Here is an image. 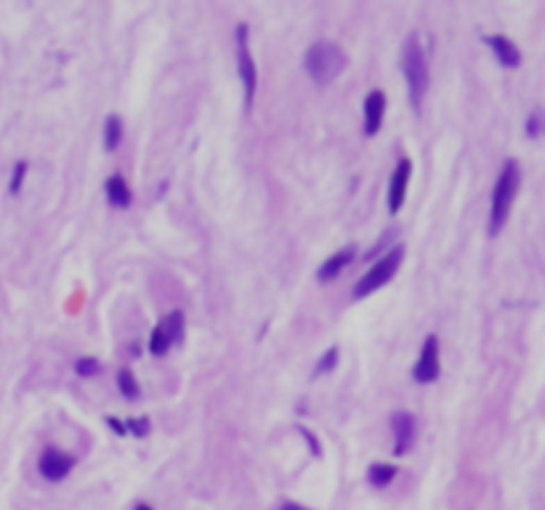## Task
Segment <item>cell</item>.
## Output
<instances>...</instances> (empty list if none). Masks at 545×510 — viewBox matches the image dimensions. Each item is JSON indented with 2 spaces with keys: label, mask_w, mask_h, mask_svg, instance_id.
<instances>
[{
  "label": "cell",
  "mask_w": 545,
  "mask_h": 510,
  "mask_svg": "<svg viewBox=\"0 0 545 510\" xmlns=\"http://www.w3.org/2000/svg\"><path fill=\"white\" fill-rule=\"evenodd\" d=\"M38 468H40V476L48 481H61L70 476V470L75 468V457L67 454L59 447H46L40 460H38Z\"/></svg>",
  "instance_id": "cell-7"
},
{
  "label": "cell",
  "mask_w": 545,
  "mask_h": 510,
  "mask_svg": "<svg viewBox=\"0 0 545 510\" xmlns=\"http://www.w3.org/2000/svg\"><path fill=\"white\" fill-rule=\"evenodd\" d=\"M383 117H386V93L383 90H370L367 99H364V133L375 135L383 125Z\"/></svg>",
  "instance_id": "cell-10"
},
{
  "label": "cell",
  "mask_w": 545,
  "mask_h": 510,
  "mask_svg": "<svg viewBox=\"0 0 545 510\" xmlns=\"http://www.w3.org/2000/svg\"><path fill=\"white\" fill-rule=\"evenodd\" d=\"M409 176H412V160L405 157V160H399V165L391 173V181H389V211L391 213H399L405 205Z\"/></svg>",
  "instance_id": "cell-9"
},
{
  "label": "cell",
  "mask_w": 545,
  "mask_h": 510,
  "mask_svg": "<svg viewBox=\"0 0 545 510\" xmlns=\"http://www.w3.org/2000/svg\"><path fill=\"white\" fill-rule=\"evenodd\" d=\"M338 356H341L338 345H330V348L322 354V359L317 361V367H314V377H322V375H327V372H333L335 364H338Z\"/></svg>",
  "instance_id": "cell-19"
},
{
  "label": "cell",
  "mask_w": 545,
  "mask_h": 510,
  "mask_svg": "<svg viewBox=\"0 0 545 510\" xmlns=\"http://www.w3.org/2000/svg\"><path fill=\"white\" fill-rule=\"evenodd\" d=\"M519 186H521V167L516 160H505V165L500 170L498 181H495V189H492V205H489V234L495 237L500 229L505 226L508 215H511V208H514V199L519 195Z\"/></svg>",
  "instance_id": "cell-1"
},
{
  "label": "cell",
  "mask_w": 545,
  "mask_h": 510,
  "mask_svg": "<svg viewBox=\"0 0 545 510\" xmlns=\"http://www.w3.org/2000/svg\"><path fill=\"white\" fill-rule=\"evenodd\" d=\"M234 40H237V67H240V77H243V88H245V106L250 109L253 106V99H256V61H253V54L247 48V24H237L234 30Z\"/></svg>",
  "instance_id": "cell-5"
},
{
  "label": "cell",
  "mask_w": 545,
  "mask_h": 510,
  "mask_svg": "<svg viewBox=\"0 0 545 510\" xmlns=\"http://www.w3.org/2000/svg\"><path fill=\"white\" fill-rule=\"evenodd\" d=\"M122 141V120L117 115H109L104 120V149L115 151Z\"/></svg>",
  "instance_id": "cell-14"
},
{
  "label": "cell",
  "mask_w": 545,
  "mask_h": 510,
  "mask_svg": "<svg viewBox=\"0 0 545 510\" xmlns=\"http://www.w3.org/2000/svg\"><path fill=\"white\" fill-rule=\"evenodd\" d=\"M402 258H405L402 247H394V250H389L383 258H378V263L367 271L364 277H359V282L354 285V298H367L370 293H375L383 285H389L394 279L396 269L402 266Z\"/></svg>",
  "instance_id": "cell-4"
},
{
  "label": "cell",
  "mask_w": 545,
  "mask_h": 510,
  "mask_svg": "<svg viewBox=\"0 0 545 510\" xmlns=\"http://www.w3.org/2000/svg\"><path fill=\"white\" fill-rule=\"evenodd\" d=\"M24 176H27V163L22 160V163H16L14 173H11V183H8V192H11V195H19V192H22Z\"/></svg>",
  "instance_id": "cell-21"
},
{
  "label": "cell",
  "mask_w": 545,
  "mask_h": 510,
  "mask_svg": "<svg viewBox=\"0 0 545 510\" xmlns=\"http://www.w3.org/2000/svg\"><path fill=\"white\" fill-rule=\"evenodd\" d=\"M106 422H109V425H112V431H115V434H128V425H125V422L122 420H117V418H112V415H109V418H106Z\"/></svg>",
  "instance_id": "cell-24"
},
{
  "label": "cell",
  "mask_w": 545,
  "mask_h": 510,
  "mask_svg": "<svg viewBox=\"0 0 545 510\" xmlns=\"http://www.w3.org/2000/svg\"><path fill=\"white\" fill-rule=\"evenodd\" d=\"M136 510H152L149 505H136Z\"/></svg>",
  "instance_id": "cell-27"
},
{
  "label": "cell",
  "mask_w": 545,
  "mask_h": 510,
  "mask_svg": "<svg viewBox=\"0 0 545 510\" xmlns=\"http://www.w3.org/2000/svg\"><path fill=\"white\" fill-rule=\"evenodd\" d=\"M104 192L112 208H128L131 205V189H128V181L122 179L120 173H115V176L106 179Z\"/></svg>",
  "instance_id": "cell-13"
},
{
  "label": "cell",
  "mask_w": 545,
  "mask_h": 510,
  "mask_svg": "<svg viewBox=\"0 0 545 510\" xmlns=\"http://www.w3.org/2000/svg\"><path fill=\"white\" fill-rule=\"evenodd\" d=\"M485 43L492 48V54L498 56V61L508 69H516L521 64V51L516 48V43L505 35H487Z\"/></svg>",
  "instance_id": "cell-11"
},
{
  "label": "cell",
  "mask_w": 545,
  "mask_h": 510,
  "mask_svg": "<svg viewBox=\"0 0 545 510\" xmlns=\"http://www.w3.org/2000/svg\"><path fill=\"white\" fill-rule=\"evenodd\" d=\"M346 61L348 59L341 45L330 43V40H319V43L309 45V51L303 56V67L317 85H327L346 69Z\"/></svg>",
  "instance_id": "cell-2"
},
{
  "label": "cell",
  "mask_w": 545,
  "mask_h": 510,
  "mask_svg": "<svg viewBox=\"0 0 545 510\" xmlns=\"http://www.w3.org/2000/svg\"><path fill=\"white\" fill-rule=\"evenodd\" d=\"M301 434L306 436V441H309V444H311V452H314V454H319V441H317V438H314V436L309 434V431H306V428H301Z\"/></svg>",
  "instance_id": "cell-25"
},
{
  "label": "cell",
  "mask_w": 545,
  "mask_h": 510,
  "mask_svg": "<svg viewBox=\"0 0 545 510\" xmlns=\"http://www.w3.org/2000/svg\"><path fill=\"white\" fill-rule=\"evenodd\" d=\"M125 425H128V434L133 431L136 436H144L147 431H149V420H147V418H136V420H128Z\"/></svg>",
  "instance_id": "cell-23"
},
{
  "label": "cell",
  "mask_w": 545,
  "mask_h": 510,
  "mask_svg": "<svg viewBox=\"0 0 545 510\" xmlns=\"http://www.w3.org/2000/svg\"><path fill=\"white\" fill-rule=\"evenodd\" d=\"M391 431H394V454H407L412 441H415V434H418L415 415L407 409H399L391 418Z\"/></svg>",
  "instance_id": "cell-8"
},
{
  "label": "cell",
  "mask_w": 545,
  "mask_h": 510,
  "mask_svg": "<svg viewBox=\"0 0 545 510\" xmlns=\"http://www.w3.org/2000/svg\"><path fill=\"white\" fill-rule=\"evenodd\" d=\"M540 133H545V117H543V112H532L530 120H527V135H530V138H537Z\"/></svg>",
  "instance_id": "cell-22"
},
{
  "label": "cell",
  "mask_w": 545,
  "mask_h": 510,
  "mask_svg": "<svg viewBox=\"0 0 545 510\" xmlns=\"http://www.w3.org/2000/svg\"><path fill=\"white\" fill-rule=\"evenodd\" d=\"M279 510H309L306 505H301V502H282L279 505Z\"/></svg>",
  "instance_id": "cell-26"
},
{
  "label": "cell",
  "mask_w": 545,
  "mask_h": 510,
  "mask_svg": "<svg viewBox=\"0 0 545 510\" xmlns=\"http://www.w3.org/2000/svg\"><path fill=\"white\" fill-rule=\"evenodd\" d=\"M402 72H405V80H407V90H409V104L415 112H421L425 99V90H428V61H425L423 45L418 43V35H409L405 48H402Z\"/></svg>",
  "instance_id": "cell-3"
},
{
  "label": "cell",
  "mask_w": 545,
  "mask_h": 510,
  "mask_svg": "<svg viewBox=\"0 0 545 510\" xmlns=\"http://www.w3.org/2000/svg\"><path fill=\"white\" fill-rule=\"evenodd\" d=\"M354 255H357L354 247H343V250H338L335 255H330V258H327L317 271L319 282H330L333 277H338V274H341V271L346 269L348 263L354 261Z\"/></svg>",
  "instance_id": "cell-12"
},
{
  "label": "cell",
  "mask_w": 545,
  "mask_h": 510,
  "mask_svg": "<svg viewBox=\"0 0 545 510\" xmlns=\"http://www.w3.org/2000/svg\"><path fill=\"white\" fill-rule=\"evenodd\" d=\"M75 370L80 377H93L99 370H101V361L93 359V356H83V359L75 361Z\"/></svg>",
  "instance_id": "cell-20"
},
{
  "label": "cell",
  "mask_w": 545,
  "mask_h": 510,
  "mask_svg": "<svg viewBox=\"0 0 545 510\" xmlns=\"http://www.w3.org/2000/svg\"><path fill=\"white\" fill-rule=\"evenodd\" d=\"M163 327H165L168 338H170V343H181L184 340V314L181 311H173V314H168L163 322H160Z\"/></svg>",
  "instance_id": "cell-17"
},
{
  "label": "cell",
  "mask_w": 545,
  "mask_h": 510,
  "mask_svg": "<svg viewBox=\"0 0 545 510\" xmlns=\"http://www.w3.org/2000/svg\"><path fill=\"white\" fill-rule=\"evenodd\" d=\"M394 476H396L394 466H389V463H375V466L370 468V473H367V481H370L373 486L383 489V486H389V484L394 481Z\"/></svg>",
  "instance_id": "cell-16"
},
{
  "label": "cell",
  "mask_w": 545,
  "mask_h": 510,
  "mask_svg": "<svg viewBox=\"0 0 545 510\" xmlns=\"http://www.w3.org/2000/svg\"><path fill=\"white\" fill-rule=\"evenodd\" d=\"M441 372V364H439V338L437 335H428L425 338L423 348H421V356L415 361V367H412V377L418 380V383H434Z\"/></svg>",
  "instance_id": "cell-6"
},
{
  "label": "cell",
  "mask_w": 545,
  "mask_h": 510,
  "mask_svg": "<svg viewBox=\"0 0 545 510\" xmlns=\"http://www.w3.org/2000/svg\"><path fill=\"white\" fill-rule=\"evenodd\" d=\"M117 388H120V393L125 396V399H138L141 396V386H138L136 375L128 370V367H122L120 372H117Z\"/></svg>",
  "instance_id": "cell-15"
},
{
  "label": "cell",
  "mask_w": 545,
  "mask_h": 510,
  "mask_svg": "<svg viewBox=\"0 0 545 510\" xmlns=\"http://www.w3.org/2000/svg\"><path fill=\"white\" fill-rule=\"evenodd\" d=\"M170 338H168V332L163 324H157L154 330H152V338H149V351L154 356H165L168 351H170Z\"/></svg>",
  "instance_id": "cell-18"
}]
</instances>
